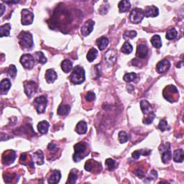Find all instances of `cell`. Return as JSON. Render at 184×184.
<instances>
[{
    "label": "cell",
    "mask_w": 184,
    "mask_h": 184,
    "mask_svg": "<svg viewBox=\"0 0 184 184\" xmlns=\"http://www.w3.org/2000/svg\"><path fill=\"white\" fill-rule=\"evenodd\" d=\"M19 43L23 49H31L33 46L32 35L29 32L22 31L18 36Z\"/></svg>",
    "instance_id": "obj_1"
},
{
    "label": "cell",
    "mask_w": 184,
    "mask_h": 184,
    "mask_svg": "<svg viewBox=\"0 0 184 184\" xmlns=\"http://www.w3.org/2000/svg\"><path fill=\"white\" fill-rule=\"evenodd\" d=\"M70 80L74 84H81L85 81V71L83 67L77 66L74 68Z\"/></svg>",
    "instance_id": "obj_2"
},
{
    "label": "cell",
    "mask_w": 184,
    "mask_h": 184,
    "mask_svg": "<svg viewBox=\"0 0 184 184\" xmlns=\"http://www.w3.org/2000/svg\"><path fill=\"white\" fill-rule=\"evenodd\" d=\"M163 97L170 102H176L178 99V92L175 86L170 85L165 88L163 91Z\"/></svg>",
    "instance_id": "obj_3"
},
{
    "label": "cell",
    "mask_w": 184,
    "mask_h": 184,
    "mask_svg": "<svg viewBox=\"0 0 184 184\" xmlns=\"http://www.w3.org/2000/svg\"><path fill=\"white\" fill-rule=\"evenodd\" d=\"M87 149V144L84 142H78L74 145L75 153L73 155V160L75 162H78L84 157V154Z\"/></svg>",
    "instance_id": "obj_4"
},
{
    "label": "cell",
    "mask_w": 184,
    "mask_h": 184,
    "mask_svg": "<svg viewBox=\"0 0 184 184\" xmlns=\"http://www.w3.org/2000/svg\"><path fill=\"white\" fill-rule=\"evenodd\" d=\"M144 11L140 8H135L131 11L130 15V20L134 24H137L142 22L144 19Z\"/></svg>",
    "instance_id": "obj_5"
},
{
    "label": "cell",
    "mask_w": 184,
    "mask_h": 184,
    "mask_svg": "<svg viewBox=\"0 0 184 184\" xmlns=\"http://www.w3.org/2000/svg\"><path fill=\"white\" fill-rule=\"evenodd\" d=\"M47 99L44 96H40L35 98L34 100V105L37 113H44L47 107Z\"/></svg>",
    "instance_id": "obj_6"
},
{
    "label": "cell",
    "mask_w": 184,
    "mask_h": 184,
    "mask_svg": "<svg viewBox=\"0 0 184 184\" xmlns=\"http://www.w3.org/2000/svg\"><path fill=\"white\" fill-rule=\"evenodd\" d=\"M20 63L25 68L31 69L35 66V60L32 55L24 54L20 58Z\"/></svg>",
    "instance_id": "obj_7"
},
{
    "label": "cell",
    "mask_w": 184,
    "mask_h": 184,
    "mask_svg": "<svg viewBox=\"0 0 184 184\" xmlns=\"http://www.w3.org/2000/svg\"><path fill=\"white\" fill-rule=\"evenodd\" d=\"M160 151L162 152V161L164 163H168L172 158V154L171 150H170V144L166 143L165 145H161L160 147Z\"/></svg>",
    "instance_id": "obj_8"
},
{
    "label": "cell",
    "mask_w": 184,
    "mask_h": 184,
    "mask_svg": "<svg viewBox=\"0 0 184 184\" xmlns=\"http://www.w3.org/2000/svg\"><path fill=\"white\" fill-rule=\"evenodd\" d=\"M25 86V92L27 94V96L30 98L33 94H35L37 90V83L33 81H25L24 83Z\"/></svg>",
    "instance_id": "obj_9"
},
{
    "label": "cell",
    "mask_w": 184,
    "mask_h": 184,
    "mask_svg": "<svg viewBox=\"0 0 184 184\" xmlns=\"http://www.w3.org/2000/svg\"><path fill=\"white\" fill-rule=\"evenodd\" d=\"M22 24L24 25H29L32 23L34 15L29 9H24L22 10Z\"/></svg>",
    "instance_id": "obj_10"
},
{
    "label": "cell",
    "mask_w": 184,
    "mask_h": 184,
    "mask_svg": "<svg viewBox=\"0 0 184 184\" xmlns=\"http://www.w3.org/2000/svg\"><path fill=\"white\" fill-rule=\"evenodd\" d=\"M16 158V153L13 150H7L2 155V163L4 165H10L15 161Z\"/></svg>",
    "instance_id": "obj_11"
},
{
    "label": "cell",
    "mask_w": 184,
    "mask_h": 184,
    "mask_svg": "<svg viewBox=\"0 0 184 184\" xmlns=\"http://www.w3.org/2000/svg\"><path fill=\"white\" fill-rule=\"evenodd\" d=\"M94 22L92 20H88L86 22L82 27L81 28V32L83 36H87L90 34L91 32L93 31V28H94Z\"/></svg>",
    "instance_id": "obj_12"
},
{
    "label": "cell",
    "mask_w": 184,
    "mask_h": 184,
    "mask_svg": "<svg viewBox=\"0 0 184 184\" xmlns=\"http://www.w3.org/2000/svg\"><path fill=\"white\" fill-rule=\"evenodd\" d=\"M170 67H171V63H170L168 60L163 59L157 63L156 70L159 73H162L168 71Z\"/></svg>",
    "instance_id": "obj_13"
},
{
    "label": "cell",
    "mask_w": 184,
    "mask_h": 184,
    "mask_svg": "<svg viewBox=\"0 0 184 184\" xmlns=\"http://www.w3.org/2000/svg\"><path fill=\"white\" fill-rule=\"evenodd\" d=\"M144 15L146 17H155L159 15V10L157 7L154 5L148 6L145 9Z\"/></svg>",
    "instance_id": "obj_14"
},
{
    "label": "cell",
    "mask_w": 184,
    "mask_h": 184,
    "mask_svg": "<svg viewBox=\"0 0 184 184\" xmlns=\"http://www.w3.org/2000/svg\"><path fill=\"white\" fill-rule=\"evenodd\" d=\"M61 178V173L60 171L58 170H54L52 171L51 175L49 176L47 182L50 184H56L60 181V179Z\"/></svg>",
    "instance_id": "obj_15"
},
{
    "label": "cell",
    "mask_w": 184,
    "mask_h": 184,
    "mask_svg": "<svg viewBox=\"0 0 184 184\" xmlns=\"http://www.w3.org/2000/svg\"><path fill=\"white\" fill-rule=\"evenodd\" d=\"M148 53V48L146 45L144 44H140L137 47V52L136 56L140 58H146Z\"/></svg>",
    "instance_id": "obj_16"
},
{
    "label": "cell",
    "mask_w": 184,
    "mask_h": 184,
    "mask_svg": "<svg viewBox=\"0 0 184 184\" xmlns=\"http://www.w3.org/2000/svg\"><path fill=\"white\" fill-rule=\"evenodd\" d=\"M57 78H58V76H57V73L53 69H48V70L46 71L45 78H46L47 83H53L57 79Z\"/></svg>",
    "instance_id": "obj_17"
},
{
    "label": "cell",
    "mask_w": 184,
    "mask_h": 184,
    "mask_svg": "<svg viewBox=\"0 0 184 184\" xmlns=\"http://www.w3.org/2000/svg\"><path fill=\"white\" fill-rule=\"evenodd\" d=\"M11 87V82L8 78L3 79L0 83V91L2 94H5Z\"/></svg>",
    "instance_id": "obj_18"
},
{
    "label": "cell",
    "mask_w": 184,
    "mask_h": 184,
    "mask_svg": "<svg viewBox=\"0 0 184 184\" xmlns=\"http://www.w3.org/2000/svg\"><path fill=\"white\" fill-rule=\"evenodd\" d=\"M87 124L84 121H81L76 126V132L79 135H83L87 133Z\"/></svg>",
    "instance_id": "obj_19"
},
{
    "label": "cell",
    "mask_w": 184,
    "mask_h": 184,
    "mask_svg": "<svg viewBox=\"0 0 184 184\" xmlns=\"http://www.w3.org/2000/svg\"><path fill=\"white\" fill-rule=\"evenodd\" d=\"M140 107L142 113L145 114V115H147V114H149L152 112L151 104H150L147 101H146V100H142V101L140 102Z\"/></svg>",
    "instance_id": "obj_20"
},
{
    "label": "cell",
    "mask_w": 184,
    "mask_h": 184,
    "mask_svg": "<svg viewBox=\"0 0 184 184\" xmlns=\"http://www.w3.org/2000/svg\"><path fill=\"white\" fill-rule=\"evenodd\" d=\"M105 60H106L107 63H108L109 65V64L112 65V64L116 61V55L114 51L110 50V51H107L106 55H105Z\"/></svg>",
    "instance_id": "obj_21"
},
{
    "label": "cell",
    "mask_w": 184,
    "mask_h": 184,
    "mask_svg": "<svg viewBox=\"0 0 184 184\" xmlns=\"http://www.w3.org/2000/svg\"><path fill=\"white\" fill-rule=\"evenodd\" d=\"M184 159V152L182 149L176 150L173 152V160L176 162H182Z\"/></svg>",
    "instance_id": "obj_22"
},
{
    "label": "cell",
    "mask_w": 184,
    "mask_h": 184,
    "mask_svg": "<svg viewBox=\"0 0 184 184\" xmlns=\"http://www.w3.org/2000/svg\"><path fill=\"white\" fill-rule=\"evenodd\" d=\"M97 44L98 45V47L100 51H103L105 48H106L107 45L109 44V40L108 38L105 37H99V39L97 40Z\"/></svg>",
    "instance_id": "obj_23"
},
{
    "label": "cell",
    "mask_w": 184,
    "mask_h": 184,
    "mask_svg": "<svg viewBox=\"0 0 184 184\" xmlns=\"http://www.w3.org/2000/svg\"><path fill=\"white\" fill-rule=\"evenodd\" d=\"M73 68V63H71V61H69L68 59L64 60L61 63V68L63 70V72L65 73H69L72 70Z\"/></svg>",
    "instance_id": "obj_24"
},
{
    "label": "cell",
    "mask_w": 184,
    "mask_h": 184,
    "mask_svg": "<svg viewBox=\"0 0 184 184\" xmlns=\"http://www.w3.org/2000/svg\"><path fill=\"white\" fill-rule=\"evenodd\" d=\"M70 109L71 107L69 105L61 104L59 106L58 111H57V113H58V114L60 116H65L69 113Z\"/></svg>",
    "instance_id": "obj_25"
},
{
    "label": "cell",
    "mask_w": 184,
    "mask_h": 184,
    "mask_svg": "<svg viewBox=\"0 0 184 184\" xmlns=\"http://www.w3.org/2000/svg\"><path fill=\"white\" fill-rule=\"evenodd\" d=\"M49 129V123L47 121H42L38 123L37 130L41 134H46Z\"/></svg>",
    "instance_id": "obj_26"
},
{
    "label": "cell",
    "mask_w": 184,
    "mask_h": 184,
    "mask_svg": "<svg viewBox=\"0 0 184 184\" xmlns=\"http://www.w3.org/2000/svg\"><path fill=\"white\" fill-rule=\"evenodd\" d=\"M35 161L36 162L37 165H42L44 163V155L43 152L41 150H38V151L35 152L33 155Z\"/></svg>",
    "instance_id": "obj_27"
},
{
    "label": "cell",
    "mask_w": 184,
    "mask_h": 184,
    "mask_svg": "<svg viewBox=\"0 0 184 184\" xmlns=\"http://www.w3.org/2000/svg\"><path fill=\"white\" fill-rule=\"evenodd\" d=\"M131 7L130 2L129 1H122L119 3V9L120 11V12H128L130 10Z\"/></svg>",
    "instance_id": "obj_28"
},
{
    "label": "cell",
    "mask_w": 184,
    "mask_h": 184,
    "mask_svg": "<svg viewBox=\"0 0 184 184\" xmlns=\"http://www.w3.org/2000/svg\"><path fill=\"white\" fill-rule=\"evenodd\" d=\"M11 30V25L9 23L2 25L0 27V32H1V37L4 36H9Z\"/></svg>",
    "instance_id": "obj_29"
},
{
    "label": "cell",
    "mask_w": 184,
    "mask_h": 184,
    "mask_svg": "<svg viewBox=\"0 0 184 184\" xmlns=\"http://www.w3.org/2000/svg\"><path fill=\"white\" fill-rule=\"evenodd\" d=\"M150 42H151L152 45H153V47H156V48H160L162 46L161 37L158 35H153L152 37L151 40H150Z\"/></svg>",
    "instance_id": "obj_30"
},
{
    "label": "cell",
    "mask_w": 184,
    "mask_h": 184,
    "mask_svg": "<svg viewBox=\"0 0 184 184\" xmlns=\"http://www.w3.org/2000/svg\"><path fill=\"white\" fill-rule=\"evenodd\" d=\"M98 56V51L97 49H95L93 47V48L90 49L89 51L88 52L87 58L89 62H93Z\"/></svg>",
    "instance_id": "obj_31"
},
{
    "label": "cell",
    "mask_w": 184,
    "mask_h": 184,
    "mask_svg": "<svg viewBox=\"0 0 184 184\" xmlns=\"http://www.w3.org/2000/svg\"><path fill=\"white\" fill-rule=\"evenodd\" d=\"M133 47L132 45H131L129 42H125V43L123 44L122 47L121 48V52H122L123 53L125 54H130L131 52H132Z\"/></svg>",
    "instance_id": "obj_32"
},
{
    "label": "cell",
    "mask_w": 184,
    "mask_h": 184,
    "mask_svg": "<svg viewBox=\"0 0 184 184\" xmlns=\"http://www.w3.org/2000/svg\"><path fill=\"white\" fill-rule=\"evenodd\" d=\"M150 153V150H136L132 153V157L133 158H135V160H137L140 158V155H148Z\"/></svg>",
    "instance_id": "obj_33"
},
{
    "label": "cell",
    "mask_w": 184,
    "mask_h": 184,
    "mask_svg": "<svg viewBox=\"0 0 184 184\" xmlns=\"http://www.w3.org/2000/svg\"><path fill=\"white\" fill-rule=\"evenodd\" d=\"M177 34H178V32H177V31L175 28H170V29L167 30L166 37L168 40H172L175 39V38L177 37Z\"/></svg>",
    "instance_id": "obj_34"
},
{
    "label": "cell",
    "mask_w": 184,
    "mask_h": 184,
    "mask_svg": "<svg viewBox=\"0 0 184 184\" xmlns=\"http://www.w3.org/2000/svg\"><path fill=\"white\" fill-rule=\"evenodd\" d=\"M98 164L97 162H95L93 160H89L85 164V170L87 171H92L94 168H96V167L98 166Z\"/></svg>",
    "instance_id": "obj_35"
},
{
    "label": "cell",
    "mask_w": 184,
    "mask_h": 184,
    "mask_svg": "<svg viewBox=\"0 0 184 184\" xmlns=\"http://www.w3.org/2000/svg\"><path fill=\"white\" fill-rule=\"evenodd\" d=\"M155 118V114L153 112H151L150 113L147 114L146 117L143 119V123L145 124V125H150L152 122V121L154 120V119Z\"/></svg>",
    "instance_id": "obj_36"
},
{
    "label": "cell",
    "mask_w": 184,
    "mask_h": 184,
    "mask_svg": "<svg viewBox=\"0 0 184 184\" xmlns=\"http://www.w3.org/2000/svg\"><path fill=\"white\" fill-rule=\"evenodd\" d=\"M35 58L41 64H45L47 62V58H45L42 52H36L35 54Z\"/></svg>",
    "instance_id": "obj_37"
},
{
    "label": "cell",
    "mask_w": 184,
    "mask_h": 184,
    "mask_svg": "<svg viewBox=\"0 0 184 184\" xmlns=\"http://www.w3.org/2000/svg\"><path fill=\"white\" fill-rule=\"evenodd\" d=\"M74 170H72V171H71L70 174H69L68 176V181H67L66 183H75L76 182V180H77L78 178V176H77V173H75V172H73Z\"/></svg>",
    "instance_id": "obj_38"
},
{
    "label": "cell",
    "mask_w": 184,
    "mask_h": 184,
    "mask_svg": "<svg viewBox=\"0 0 184 184\" xmlns=\"http://www.w3.org/2000/svg\"><path fill=\"white\" fill-rule=\"evenodd\" d=\"M105 164H106V166L107 167V169L109 171H112L116 167V162L111 158H108L106 160V162H105Z\"/></svg>",
    "instance_id": "obj_39"
},
{
    "label": "cell",
    "mask_w": 184,
    "mask_h": 184,
    "mask_svg": "<svg viewBox=\"0 0 184 184\" xmlns=\"http://www.w3.org/2000/svg\"><path fill=\"white\" fill-rule=\"evenodd\" d=\"M137 78V74L135 73H126L125 76H124V80H125L126 82H132L135 78Z\"/></svg>",
    "instance_id": "obj_40"
},
{
    "label": "cell",
    "mask_w": 184,
    "mask_h": 184,
    "mask_svg": "<svg viewBox=\"0 0 184 184\" xmlns=\"http://www.w3.org/2000/svg\"><path fill=\"white\" fill-rule=\"evenodd\" d=\"M119 140L120 143L123 144L128 141V136L127 135V133L124 131H121L119 133Z\"/></svg>",
    "instance_id": "obj_41"
},
{
    "label": "cell",
    "mask_w": 184,
    "mask_h": 184,
    "mask_svg": "<svg viewBox=\"0 0 184 184\" xmlns=\"http://www.w3.org/2000/svg\"><path fill=\"white\" fill-rule=\"evenodd\" d=\"M137 36V32L134 30H131V31H127L125 33H124L123 37L125 38V40H127L129 38L130 39H133L134 37H135Z\"/></svg>",
    "instance_id": "obj_42"
},
{
    "label": "cell",
    "mask_w": 184,
    "mask_h": 184,
    "mask_svg": "<svg viewBox=\"0 0 184 184\" xmlns=\"http://www.w3.org/2000/svg\"><path fill=\"white\" fill-rule=\"evenodd\" d=\"M7 73L9 74V76H10V77L15 78L17 75V68H16L15 66H14V65L9 66L8 70H7Z\"/></svg>",
    "instance_id": "obj_43"
},
{
    "label": "cell",
    "mask_w": 184,
    "mask_h": 184,
    "mask_svg": "<svg viewBox=\"0 0 184 184\" xmlns=\"http://www.w3.org/2000/svg\"><path fill=\"white\" fill-rule=\"evenodd\" d=\"M158 128L162 132L166 131L168 129V122H167V121L165 120V119H162L158 125Z\"/></svg>",
    "instance_id": "obj_44"
},
{
    "label": "cell",
    "mask_w": 184,
    "mask_h": 184,
    "mask_svg": "<svg viewBox=\"0 0 184 184\" xmlns=\"http://www.w3.org/2000/svg\"><path fill=\"white\" fill-rule=\"evenodd\" d=\"M95 98H96V95H95L94 93L92 92H87V94H86V96H85V99L87 102L94 101V100L95 99Z\"/></svg>",
    "instance_id": "obj_45"
},
{
    "label": "cell",
    "mask_w": 184,
    "mask_h": 184,
    "mask_svg": "<svg viewBox=\"0 0 184 184\" xmlns=\"http://www.w3.org/2000/svg\"><path fill=\"white\" fill-rule=\"evenodd\" d=\"M15 176H16L15 173H7L6 176H4V181L6 183H12L13 179L15 178Z\"/></svg>",
    "instance_id": "obj_46"
},
{
    "label": "cell",
    "mask_w": 184,
    "mask_h": 184,
    "mask_svg": "<svg viewBox=\"0 0 184 184\" xmlns=\"http://www.w3.org/2000/svg\"><path fill=\"white\" fill-rule=\"evenodd\" d=\"M47 149H48L52 153H54V152H56L57 150H58V146H57L56 145L53 144V143H50L48 147H47Z\"/></svg>",
    "instance_id": "obj_47"
},
{
    "label": "cell",
    "mask_w": 184,
    "mask_h": 184,
    "mask_svg": "<svg viewBox=\"0 0 184 184\" xmlns=\"http://www.w3.org/2000/svg\"><path fill=\"white\" fill-rule=\"evenodd\" d=\"M135 174L137 176L139 177V178H143L145 177L144 172H143L142 171H141L140 169L136 170V171H135Z\"/></svg>",
    "instance_id": "obj_48"
},
{
    "label": "cell",
    "mask_w": 184,
    "mask_h": 184,
    "mask_svg": "<svg viewBox=\"0 0 184 184\" xmlns=\"http://www.w3.org/2000/svg\"><path fill=\"white\" fill-rule=\"evenodd\" d=\"M150 176H149V177H148V178H151V179H155V178H157V173H156V171H151V173H150Z\"/></svg>",
    "instance_id": "obj_49"
},
{
    "label": "cell",
    "mask_w": 184,
    "mask_h": 184,
    "mask_svg": "<svg viewBox=\"0 0 184 184\" xmlns=\"http://www.w3.org/2000/svg\"><path fill=\"white\" fill-rule=\"evenodd\" d=\"M0 7H1V16H2L4 12V6L2 4H0Z\"/></svg>",
    "instance_id": "obj_50"
}]
</instances>
